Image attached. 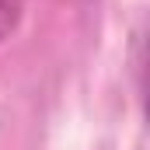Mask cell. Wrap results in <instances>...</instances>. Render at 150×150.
<instances>
[{"label": "cell", "mask_w": 150, "mask_h": 150, "mask_svg": "<svg viewBox=\"0 0 150 150\" xmlns=\"http://www.w3.org/2000/svg\"><path fill=\"white\" fill-rule=\"evenodd\" d=\"M18 18H21V0H0V38L14 32Z\"/></svg>", "instance_id": "6da1fadb"}]
</instances>
